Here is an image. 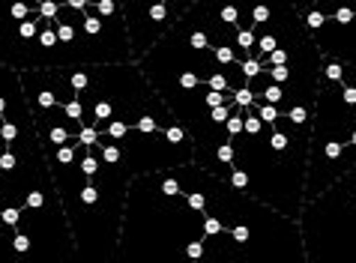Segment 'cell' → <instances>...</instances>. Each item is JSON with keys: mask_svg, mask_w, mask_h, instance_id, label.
I'll use <instances>...</instances> for the list:
<instances>
[{"mask_svg": "<svg viewBox=\"0 0 356 263\" xmlns=\"http://www.w3.org/2000/svg\"><path fill=\"white\" fill-rule=\"evenodd\" d=\"M75 147L78 138L42 153L72 228L78 263H114L126 194L135 173L123 162H102L93 173H87L78 164Z\"/></svg>", "mask_w": 356, "mask_h": 263, "instance_id": "1", "label": "cell"}, {"mask_svg": "<svg viewBox=\"0 0 356 263\" xmlns=\"http://www.w3.org/2000/svg\"><path fill=\"white\" fill-rule=\"evenodd\" d=\"M353 132H356V102L344 96L341 81L335 84L321 81L312 114L302 203L314 201L335 180H341L350 168H356V150L350 147Z\"/></svg>", "mask_w": 356, "mask_h": 263, "instance_id": "2", "label": "cell"}, {"mask_svg": "<svg viewBox=\"0 0 356 263\" xmlns=\"http://www.w3.org/2000/svg\"><path fill=\"white\" fill-rule=\"evenodd\" d=\"M120 150L123 164L132 173H150L192 162L195 141L180 120L159 132H138L135 126H129V132L120 138Z\"/></svg>", "mask_w": 356, "mask_h": 263, "instance_id": "3", "label": "cell"}, {"mask_svg": "<svg viewBox=\"0 0 356 263\" xmlns=\"http://www.w3.org/2000/svg\"><path fill=\"white\" fill-rule=\"evenodd\" d=\"M252 102H254V93H252V87H249V84L236 87V90H234V105H240V108H249Z\"/></svg>", "mask_w": 356, "mask_h": 263, "instance_id": "4", "label": "cell"}, {"mask_svg": "<svg viewBox=\"0 0 356 263\" xmlns=\"http://www.w3.org/2000/svg\"><path fill=\"white\" fill-rule=\"evenodd\" d=\"M102 132H105V135H111V138H114V141H120V138H123V135H126V132H129V126H126L123 120H108Z\"/></svg>", "mask_w": 356, "mask_h": 263, "instance_id": "5", "label": "cell"}, {"mask_svg": "<svg viewBox=\"0 0 356 263\" xmlns=\"http://www.w3.org/2000/svg\"><path fill=\"white\" fill-rule=\"evenodd\" d=\"M227 183H231L234 189H240V192H245V194H249V173H245V171L234 168V173H231V177H227Z\"/></svg>", "mask_w": 356, "mask_h": 263, "instance_id": "6", "label": "cell"}, {"mask_svg": "<svg viewBox=\"0 0 356 263\" xmlns=\"http://www.w3.org/2000/svg\"><path fill=\"white\" fill-rule=\"evenodd\" d=\"M57 6H60V3H54V0H42V6H39V15L51 18V15L57 12Z\"/></svg>", "mask_w": 356, "mask_h": 263, "instance_id": "7", "label": "cell"}, {"mask_svg": "<svg viewBox=\"0 0 356 263\" xmlns=\"http://www.w3.org/2000/svg\"><path fill=\"white\" fill-rule=\"evenodd\" d=\"M192 3H195V0H177V3H174V12H171V15H174V22H177V18H180Z\"/></svg>", "mask_w": 356, "mask_h": 263, "instance_id": "8", "label": "cell"}, {"mask_svg": "<svg viewBox=\"0 0 356 263\" xmlns=\"http://www.w3.org/2000/svg\"><path fill=\"white\" fill-rule=\"evenodd\" d=\"M66 6H72V9H87V0H66Z\"/></svg>", "mask_w": 356, "mask_h": 263, "instance_id": "9", "label": "cell"}]
</instances>
